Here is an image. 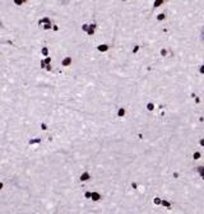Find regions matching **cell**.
Segmentation results:
<instances>
[{"label":"cell","instance_id":"8","mask_svg":"<svg viewBox=\"0 0 204 214\" xmlns=\"http://www.w3.org/2000/svg\"><path fill=\"white\" fill-rule=\"evenodd\" d=\"M91 199L93 201H98L101 199V194H100V192H97V191H92L91 192Z\"/></svg>","mask_w":204,"mask_h":214},{"label":"cell","instance_id":"15","mask_svg":"<svg viewBox=\"0 0 204 214\" xmlns=\"http://www.w3.org/2000/svg\"><path fill=\"white\" fill-rule=\"evenodd\" d=\"M200 157H202V152H194V154H193V158H194L195 160L200 159Z\"/></svg>","mask_w":204,"mask_h":214},{"label":"cell","instance_id":"22","mask_svg":"<svg viewBox=\"0 0 204 214\" xmlns=\"http://www.w3.org/2000/svg\"><path fill=\"white\" fill-rule=\"evenodd\" d=\"M46 68V64H45V61L44 60H41V69H45Z\"/></svg>","mask_w":204,"mask_h":214},{"label":"cell","instance_id":"18","mask_svg":"<svg viewBox=\"0 0 204 214\" xmlns=\"http://www.w3.org/2000/svg\"><path fill=\"white\" fill-rule=\"evenodd\" d=\"M161 200H162V199L158 198V196L154 198V199H153V204H154V205H161Z\"/></svg>","mask_w":204,"mask_h":214},{"label":"cell","instance_id":"20","mask_svg":"<svg viewBox=\"0 0 204 214\" xmlns=\"http://www.w3.org/2000/svg\"><path fill=\"white\" fill-rule=\"evenodd\" d=\"M41 129L44 130V131H46V130L49 129V127H47V125H46L45 122H42V124H41Z\"/></svg>","mask_w":204,"mask_h":214},{"label":"cell","instance_id":"2","mask_svg":"<svg viewBox=\"0 0 204 214\" xmlns=\"http://www.w3.org/2000/svg\"><path fill=\"white\" fill-rule=\"evenodd\" d=\"M154 19L157 20L158 23H162V22H165V20L167 19L166 12H159V13H157V14L154 15Z\"/></svg>","mask_w":204,"mask_h":214},{"label":"cell","instance_id":"19","mask_svg":"<svg viewBox=\"0 0 204 214\" xmlns=\"http://www.w3.org/2000/svg\"><path fill=\"white\" fill-rule=\"evenodd\" d=\"M198 173H199V176H200V177H203V176H204V172H203V166H199V167H198Z\"/></svg>","mask_w":204,"mask_h":214},{"label":"cell","instance_id":"12","mask_svg":"<svg viewBox=\"0 0 204 214\" xmlns=\"http://www.w3.org/2000/svg\"><path fill=\"white\" fill-rule=\"evenodd\" d=\"M41 55L42 56H49V47L47 46H44L41 49Z\"/></svg>","mask_w":204,"mask_h":214},{"label":"cell","instance_id":"7","mask_svg":"<svg viewBox=\"0 0 204 214\" xmlns=\"http://www.w3.org/2000/svg\"><path fill=\"white\" fill-rule=\"evenodd\" d=\"M89 178H91V173L87 172V171H85V172H83V173L80 175V177H79V180L82 181V182H85V181H88Z\"/></svg>","mask_w":204,"mask_h":214},{"label":"cell","instance_id":"10","mask_svg":"<svg viewBox=\"0 0 204 214\" xmlns=\"http://www.w3.org/2000/svg\"><path fill=\"white\" fill-rule=\"evenodd\" d=\"M41 143V138H33V139H29L28 144L29 145H35V144H40Z\"/></svg>","mask_w":204,"mask_h":214},{"label":"cell","instance_id":"16","mask_svg":"<svg viewBox=\"0 0 204 214\" xmlns=\"http://www.w3.org/2000/svg\"><path fill=\"white\" fill-rule=\"evenodd\" d=\"M159 54H161V56H167V54H168V51H167V49H161L159 50Z\"/></svg>","mask_w":204,"mask_h":214},{"label":"cell","instance_id":"6","mask_svg":"<svg viewBox=\"0 0 204 214\" xmlns=\"http://www.w3.org/2000/svg\"><path fill=\"white\" fill-rule=\"evenodd\" d=\"M28 3V0H12V4L14 6H23Z\"/></svg>","mask_w":204,"mask_h":214},{"label":"cell","instance_id":"13","mask_svg":"<svg viewBox=\"0 0 204 214\" xmlns=\"http://www.w3.org/2000/svg\"><path fill=\"white\" fill-rule=\"evenodd\" d=\"M145 107H147V110H148V111H153L156 106H154V103H153V102H148V103L145 105Z\"/></svg>","mask_w":204,"mask_h":214},{"label":"cell","instance_id":"23","mask_svg":"<svg viewBox=\"0 0 204 214\" xmlns=\"http://www.w3.org/2000/svg\"><path fill=\"white\" fill-rule=\"evenodd\" d=\"M199 73H200V74H203V73H204V66H203V65H200V68H199Z\"/></svg>","mask_w":204,"mask_h":214},{"label":"cell","instance_id":"17","mask_svg":"<svg viewBox=\"0 0 204 214\" xmlns=\"http://www.w3.org/2000/svg\"><path fill=\"white\" fill-rule=\"evenodd\" d=\"M87 28H88V23H82V26H80V29H82V32H87Z\"/></svg>","mask_w":204,"mask_h":214},{"label":"cell","instance_id":"14","mask_svg":"<svg viewBox=\"0 0 204 214\" xmlns=\"http://www.w3.org/2000/svg\"><path fill=\"white\" fill-rule=\"evenodd\" d=\"M139 50H140V46H139V45H134L133 46V50H132V52L134 54V55H135V54H138V51Z\"/></svg>","mask_w":204,"mask_h":214},{"label":"cell","instance_id":"1","mask_svg":"<svg viewBox=\"0 0 204 214\" xmlns=\"http://www.w3.org/2000/svg\"><path fill=\"white\" fill-rule=\"evenodd\" d=\"M97 28H98L97 22H91V23H88V28H87L85 35H87V36H93L96 33V31H97Z\"/></svg>","mask_w":204,"mask_h":214},{"label":"cell","instance_id":"21","mask_svg":"<svg viewBox=\"0 0 204 214\" xmlns=\"http://www.w3.org/2000/svg\"><path fill=\"white\" fill-rule=\"evenodd\" d=\"M84 198L85 199H91V191H85L84 192Z\"/></svg>","mask_w":204,"mask_h":214},{"label":"cell","instance_id":"5","mask_svg":"<svg viewBox=\"0 0 204 214\" xmlns=\"http://www.w3.org/2000/svg\"><path fill=\"white\" fill-rule=\"evenodd\" d=\"M109 50H110V46L107 44H101V45L97 46V51L98 52H107Z\"/></svg>","mask_w":204,"mask_h":214},{"label":"cell","instance_id":"11","mask_svg":"<svg viewBox=\"0 0 204 214\" xmlns=\"http://www.w3.org/2000/svg\"><path fill=\"white\" fill-rule=\"evenodd\" d=\"M161 205H162V207H165V208H167V209H171V203H170L168 200H165V199H162V200H161Z\"/></svg>","mask_w":204,"mask_h":214},{"label":"cell","instance_id":"9","mask_svg":"<svg viewBox=\"0 0 204 214\" xmlns=\"http://www.w3.org/2000/svg\"><path fill=\"white\" fill-rule=\"evenodd\" d=\"M125 115H126L125 107H119V110H117V112H116V116H117V117H124Z\"/></svg>","mask_w":204,"mask_h":214},{"label":"cell","instance_id":"3","mask_svg":"<svg viewBox=\"0 0 204 214\" xmlns=\"http://www.w3.org/2000/svg\"><path fill=\"white\" fill-rule=\"evenodd\" d=\"M165 4H166V0H153L152 6H153L154 9H159V8H162Z\"/></svg>","mask_w":204,"mask_h":214},{"label":"cell","instance_id":"4","mask_svg":"<svg viewBox=\"0 0 204 214\" xmlns=\"http://www.w3.org/2000/svg\"><path fill=\"white\" fill-rule=\"evenodd\" d=\"M71 56H65V57H64L63 59V61H61V66H70L71 65Z\"/></svg>","mask_w":204,"mask_h":214},{"label":"cell","instance_id":"25","mask_svg":"<svg viewBox=\"0 0 204 214\" xmlns=\"http://www.w3.org/2000/svg\"><path fill=\"white\" fill-rule=\"evenodd\" d=\"M3 187H4V184H3V182H0V191L3 190Z\"/></svg>","mask_w":204,"mask_h":214},{"label":"cell","instance_id":"26","mask_svg":"<svg viewBox=\"0 0 204 214\" xmlns=\"http://www.w3.org/2000/svg\"><path fill=\"white\" fill-rule=\"evenodd\" d=\"M3 26V22H1V19H0V27H1Z\"/></svg>","mask_w":204,"mask_h":214},{"label":"cell","instance_id":"24","mask_svg":"<svg viewBox=\"0 0 204 214\" xmlns=\"http://www.w3.org/2000/svg\"><path fill=\"white\" fill-rule=\"evenodd\" d=\"M199 144H200L202 147L204 145V139H200V140H199Z\"/></svg>","mask_w":204,"mask_h":214}]
</instances>
